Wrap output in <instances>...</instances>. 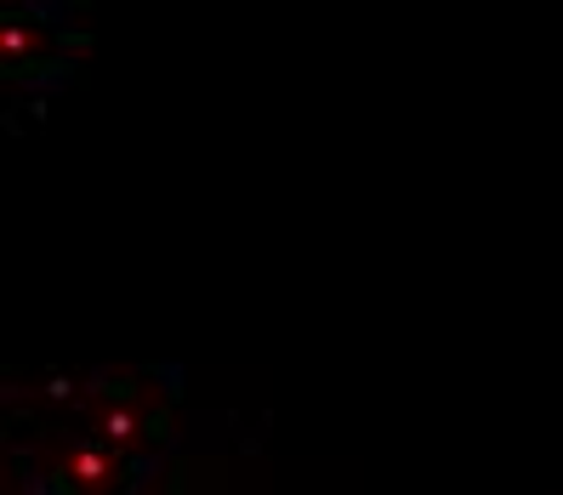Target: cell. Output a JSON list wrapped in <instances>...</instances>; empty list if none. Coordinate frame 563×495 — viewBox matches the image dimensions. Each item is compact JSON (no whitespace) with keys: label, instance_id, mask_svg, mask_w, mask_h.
<instances>
[{"label":"cell","instance_id":"1","mask_svg":"<svg viewBox=\"0 0 563 495\" xmlns=\"http://www.w3.org/2000/svg\"><path fill=\"white\" fill-rule=\"evenodd\" d=\"M177 387L159 371L63 376L12 416V495H131L172 439Z\"/></svg>","mask_w":563,"mask_h":495}]
</instances>
